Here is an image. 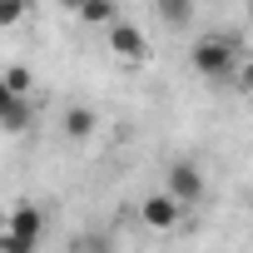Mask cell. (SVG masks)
I'll use <instances>...</instances> for the list:
<instances>
[{
	"label": "cell",
	"mask_w": 253,
	"mask_h": 253,
	"mask_svg": "<svg viewBox=\"0 0 253 253\" xmlns=\"http://www.w3.org/2000/svg\"><path fill=\"white\" fill-rule=\"evenodd\" d=\"M0 89H5V94H30V70L25 65H10L5 80H0Z\"/></svg>",
	"instance_id": "10"
},
{
	"label": "cell",
	"mask_w": 253,
	"mask_h": 253,
	"mask_svg": "<svg viewBox=\"0 0 253 253\" xmlns=\"http://www.w3.org/2000/svg\"><path fill=\"white\" fill-rule=\"evenodd\" d=\"M40 233H45V218H40V209L20 204V209L5 218V233H0V243H5L10 253H30V248L40 243Z\"/></svg>",
	"instance_id": "2"
},
{
	"label": "cell",
	"mask_w": 253,
	"mask_h": 253,
	"mask_svg": "<svg viewBox=\"0 0 253 253\" xmlns=\"http://www.w3.org/2000/svg\"><path fill=\"white\" fill-rule=\"evenodd\" d=\"M60 5H65V10H70V15H75V10H80V5H84V0H60Z\"/></svg>",
	"instance_id": "13"
},
{
	"label": "cell",
	"mask_w": 253,
	"mask_h": 253,
	"mask_svg": "<svg viewBox=\"0 0 253 253\" xmlns=\"http://www.w3.org/2000/svg\"><path fill=\"white\" fill-rule=\"evenodd\" d=\"M104 35H109V50H114L119 60H129V65H144V60H149V40H144V30H139V25L114 20Z\"/></svg>",
	"instance_id": "4"
},
{
	"label": "cell",
	"mask_w": 253,
	"mask_h": 253,
	"mask_svg": "<svg viewBox=\"0 0 253 253\" xmlns=\"http://www.w3.org/2000/svg\"><path fill=\"white\" fill-rule=\"evenodd\" d=\"M204 174H199V164H189V159H179V164H169V194H179L189 209L204 199Z\"/></svg>",
	"instance_id": "5"
},
{
	"label": "cell",
	"mask_w": 253,
	"mask_h": 253,
	"mask_svg": "<svg viewBox=\"0 0 253 253\" xmlns=\"http://www.w3.org/2000/svg\"><path fill=\"white\" fill-rule=\"evenodd\" d=\"M30 119H35L30 94H5V89H0V129H5V134H25Z\"/></svg>",
	"instance_id": "6"
},
{
	"label": "cell",
	"mask_w": 253,
	"mask_h": 253,
	"mask_svg": "<svg viewBox=\"0 0 253 253\" xmlns=\"http://www.w3.org/2000/svg\"><path fill=\"white\" fill-rule=\"evenodd\" d=\"M189 65H194V75H204V80L223 84V80H233V75H238V65H243V50H238L228 35H204V40H194V50H189Z\"/></svg>",
	"instance_id": "1"
},
{
	"label": "cell",
	"mask_w": 253,
	"mask_h": 253,
	"mask_svg": "<svg viewBox=\"0 0 253 253\" xmlns=\"http://www.w3.org/2000/svg\"><path fill=\"white\" fill-rule=\"evenodd\" d=\"M25 10H30L25 0H0V25H5V30H10V25H20V20H25Z\"/></svg>",
	"instance_id": "11"
},
{
	"label": "cell",
	"mask_w": 253,
	"mask_h": 253,
	"mask_svg": "<svg viewBox=\"0 0 253 253\" xmlns=\"http://www.w3.org/2000/svg\"><path fill=\"white\" fill-rule=\"evenodd\" d=\"M184 199L179 194H149L144 204H139V223L144 228H154V233H174L179 223H184Z\"/></svg>",
	"instance_id": "3"
},
{
	"label": "cell",
	"mask_w": 253,
	"mask_h": 253,
	"mask_svg": "<svg viewBox=\"0 0 253 253\" xmlns=\"http://www.w3.org/2000/svg\"><path fill=\"white\" fill-rule=\"evenodd\" d=\"M94 129H99V119H94V109H84V104H70L65 119H60V134H65L70 144H84Z\"/></svg>",
	"instance_id": "7"
},
{
	"label": "cell",
	"mask_w": 253,
	"mask_h": 253,
	"mask_svg": "<svg viewBox=\"0 0 253 253\" xmlns=\"http://www.w3.org/2000/svg\"><path fill=\"white\" fill-rule=\"evenodd\" d=\"M75 15H80V25H94V30H109V25L119 20L114 0H84V5H80Z\"/></svg>",
	"instance_id": "8"
},
{
	"label": "cell",
	"mask_w": 253,
	"mask_h": 253,
	"mask_svg": "<svg viewBox=\"0 0 253 253\" xmlns=\"http://www.w3.org/2000/svg\"><path fill=\"white\" fill-rule=\"evenodd\" d=\"M243 10H248V20H253V0H243Z\"/></svg>",
	"instance_id": "14"
},
{
	"label": "cell",
	"mask_w": 253,
	"mask_h": 253,
	"mask_svg": "<svg viewBox=\"0 0 253 253\" xmlns=\"http://www.w3.org/2000/svg\"><path fill=\"white\" fill-rule=\"evenodd\" d=\"M154 15L169 25V30H184L194 20V0H154Z\"/></svg>",
	"instance_id": "9"
},
{
	"label": "cell",
	"mask_w": 253,
	"mask_h": 253,
	"mask_svg": "<svg viewBox=\"0 0 253 253\" xmlns=\"http://www.w3.org/2000/svg\"><path fill=\"white\" fill-rule=\"evenodd\" d=\"M238 5H243V0H238Z\"/></svg>",
	"instance_id": "15"
},
{
	"label": "cell",
	"mask_w": 253,
	"mask_h": 253,
	"mask_svg": "<svg viewBox=\"0 0 253 253\" xmlns=\"http://www.w3.org/2000/svg\"><path fill=\"white\" fill-rule=\"evenodd\" d=\"M233 84H238V94H253V55H243V65H238Z\"/></svg>",
	"instance_id": "12"
}]
</instances>
